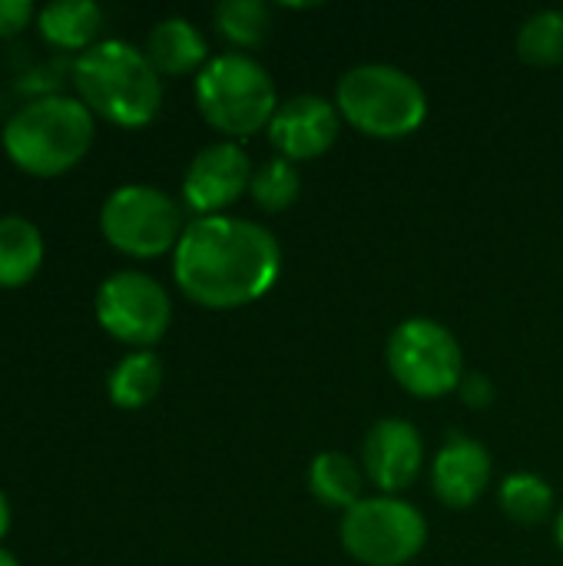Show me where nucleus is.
Here are the masks:
<instances>
[{"instance_id":"aec40b11","label":"nucleus","mask_w":563,"mask_h":566,"mask_svg":"<svg viewBox=\"0 0 563 566\" xmlns=\"http://www.w3.org/2000/svg\"><path fill=\"white\" fill-rule=\"evenodd\" d=\"M212 23L219 36L236 46V53L259 46L272 30V13L262 0H222L212 10Z\"/></svg>"},{"instance_id":"a211bd4d","label":"nucleus","mask_w":563,"mask_h":566,"mask_svg":"<svg viewBox=\"0 0 563 566\" xmlns=\"http://www.w3.org/2000/svg\"><path fill=\"white\" fill-rule=\"evenodd\" d=\"M163 388V361L156 352H129L116 361V368L106 378L110 401L123 411L146 408Z\"/></svg>"},{"instance_id":"412c9836","label":"nucleus","mask_w":563,"mask_h":566,"mask_svg":"<svg viewBox=\"0 0 563 566\" xmlns=\"http://www.w3.org/2000/svg\"><path fill=\"white\" fill-rule=\"evenodd\" d=\"M518 56L531 66L563 63V10H538L518 30Z\"/></svg>"},{"instance_id":"7ed1b4c3","label":"nucleus","mask_w":563,"mask_h":566,"mask_svg":"<svg viewBox=\"0 0 563 566\" xmlns=\"http://www.w3.org/2000/svg\"><path fill=\"white\" fill-rule=\"evenodd\" d=\"M96 123L83 99L66 93H50L23 103L3 123L7 159L30 176H63L93 146Z\"/></svg>"},{"instance_id":"4be33fe9","label":"nucleus","mask_w":563,"mask_h":566,"mask_svg":"<svg viewBox=\"0 0 563 566\" xmlns=\"http://www.w3.org/2000/svg\"><path fill=\"white\" fill-rule=\"evenodd\" d=\"M299 189H302V176L295 163L282 156H269L265 163H259L249 182L252 202L265 212H285L299 199Z\"/></svg>"},{"instance_id":"9b49d317","label":"nucleus","mask_w":563,"mask_h":566,"mask_svg":"<svg viewBox=\"0 0 563 566\" xmlns=\"http://www.w3.org/2000/svg\"><path fill=\"white\" fill-rule=\"evenodd\" d=\"M342 133V113L335 99L319 93H299L279 103L269 123V143L275 156L289 163H309L325 156Z\"/></svg>"},{"instance_id":"4468645a","label":"nucleus","mask_w":563,"mask_h":566,"mask_svg":"<svg viewBox=\"0 0 563 566\" xmlns=\"http://www.w3.org/2000/svg\"><path fill=\"white\" fill-rule=\"evenodd\" d=\"M143 53L149 56L159 76H189V73H199L212 60L202 30L186 17L159 20L149 30Z\"/></svg>"},{"instance_id":"39448f33","label":"nucleus","mask_w":563,"mask_h":566,"mask_svg":"<svg viewBox=\"0 0 563 566\" xmlns=\"http://www.w3.org/2000/svg\"><path fill=\"white\" fill-rule=\"evenodd\" d=\"M192 96L202 119L232 143L269 129L282 103L269 70L249 53L212 56L196 73Z\"/></svg>"},{"instance_id":"393cba45","label":"nucleus","mask_w":563,"mask_h":566,"mask_svg":"<svg viewBox=\"0 0 563 566\" xmlns=\"http://www.w3.org/2000/svg\"><path fill=\"white\" fill-rule=\"evenodd\" d=\"M7 531H10V501H7V494L0 491V541L7 537Z\"/></svg>"},{"instance_id":"b1692460","label":"nucleus","mask_w":563,"mask_h":566,"mask_svg":"<svg viewBox=\"0 0 563 566\" xmlns=\"http://www.w3.org/2000/svg\"><path fill=\"white\" fill-rule=\"evenodd\" d=\"M458 395H461V401L468 408H488L494 401V385L481 371H465V378L458 385Z\"/></svg>"},{"instance_id":"f3484780","label":"nucleus","mask_w":563,"mask_h":566,"mask_svg":"<svg viewBox=\"0 0 563 566\" xmlns=\"http://www.w3.org/2000/svg\"><path fill=\"white\" fill-rule=\"evenodd\" d=\"M43 265V235L23 216H0V289L27 285Z\"/></svg>"},{"instance_id":"9d476101","label":"nucleus","mask_w":563,"mask_h":566,"mask_svg":"<svg viewBox=\"0 0 563 566\" xmlns=\"http://www.w3.org/2000/svg\"><path fill=\"white\" fill-rule=\"evenodd\" d=\"M252 172H256V166L239 143H232V139L209 143L186 166L183 206L189 212H196V219L222 216V209L236 206L249 192Z\"/></svg>"},{"instance_id":"20e7f679","label":"nucleus","mask_w":563,"mask_h":566,"mask_svg":"<svg viewBox=\"0 0 563 566\" xmlns=\"http://www.w3.org/2000/svg\"><path fill=\"white\" fill-rule=\"evenodd\" d=\"M335 106L342 123L372 139H405L428 116L425 86L402 66L358 63L338 76Z\"/></svg>"},{"instance_id":"f03ea898","label":"nucleus","mask_w":563,"mask_h":566,"mask_svg":"<svg viewBox=\"0 0 563 566\" xmlns=\"http://www.w3.org/2000/svg\"><path fill=\"white\" fill-rule=\"evenodd\" d=\"M73 86L83 106L123 129H139L163 106V76L149 56L126 40H100L73 63Z\"/></svg>"},{"instance_id":"dca6fc26","label":"nucleus","mask_w":563,"mask_h":566,"mask_svg":"<svg viewBox=\"0 0 563 566\" xmlns=\"http://www.w3.org/2000/svg\"><path fill=\"white\" fill-rule=\"evenodd\" d=\"M103 27V10L93 0H60L37 13V30L60 50H90Z\"/></svg>"},{"instance_id":"ddd939ff","label":"nucleus","mask_w":563,"mask_h":566,"mask_svg":"<svg viewBox=\"0 0 563 566\" xmlns=\"http://www.w3.org/2000/svg\"><path fill=\"white\" fill-rule=\"evenodd\" d=\"M494 474L488 448L468 434H448L431 461V491L445 507L468 511L481 501Z\"/></svg>"},{"instance_id":"f257e3e1","label":"nucleus","mask_w":563,"mask_h":566,"mask_svg":"<svg viewBox=\"0 0 563 566\" xmlns=\"http://www.w3.org/2000/svg\"><path fill=\"white\" fill-rule=\"evenodd\" d=\"M282 272V245L272 229L239 216L189 219L176 252L173 279L179 292L216 312L259 302Z\"/></svg>"},{"instance_id":"6ab92c4d","label":"nucleus","mask_w":563,"mask_h":566,"mask_svg":"<svg viewBox=\"0 0 563 566\" xmlns=\"http://www.w3.org/2000/svg\"><path fill=\"white\" fill-rule=\"evenodd\" d=\"M498 504L518 524H541L554 514V488L534 471H514L501 481Z\"/></svg>"},{"instance_id":"0eeeda50","label":"nucleus","mask_w":563,"mask_h":566,"mask_svg":"<svg viewBox=\"0 0 563 566\" xmlns=\"http://www.w3.org/2000/svg\"><path fill=\"white\" fill-rule=\"evenodd\" d=\"M385 361L392 378L411 398H445L458 391L465 378V352L455 332L435 318L415 315L402 322L385 345Z\"/></svg>"},{"instance_id":"6e6552de","label":"nucleus","mask_w":563,"mask_h":566,"mask_svg":"<svg viewBox=\"0 0 563 566\" xmlns=\"http://www.w3.org/2000/svg\"><path fill=\"white\" fill-rule=\"evenodd\" d=\"M342 547L362 566H405L428 544L425 514L392 494L358 501L342 514Z\"/></svg>"},{"instance_id":"a878e982","label":"nucleus","mask_w":563,"mask_h":566,"mask_svg":"<svg viewBox=\"0 0 563 566\" xmlns=\"http://www.w3.org/2000/svg\"><path fill=\"white\" fill-rule=\"evenodd\" d=\"M554 537H557V547L563 551V507L561 514H557V524H554Z\"/></svg>"},{"instance_id":"f8f14e48","label":"nucleus","mask_w":563,"mask_h":566,"mask_svg":"<svg viewBox=\"0 0 563 566\" xmlns=\"http://www.w3.org/2000/svg\"><path fill=\"white\" fill-rule=\"evenodd\" d=\"M362 471L382 491L398 497L425 471V438L405 418H382L362 444Z\"/></svg>"},{"instance_id":"bb28decb","label":"nucleus","mask_w":563,"mask_h":566,"mask_svg":"<svg viewBox=\"0 0 563 566\" xmlns=\"http://www.w3.org/2000/svg\"><path fill=\"white\" fill-rule=\"evenodd\" d=\"M0 566H20V564H17V557H13L10 551H3V547H0Z\"/></svg>"},{"instance_id":"2eb2a0df","label":"nucleus","mask_w":563,"mask_h":566,"mask_svg":"<svg viewBox=\"0 0 563 566\" xmlns=\"http://www.w3.org/2000/svg\"><path fill=\"white\" fill-rule=\"evenodd\" d=\"M365 471L342 451H322L309 464V491L322 507L332 511H352L358 501H365Z\"/></svg>"},{"instance_id":"423d86ee","label":"nucleus","mask_w":563,"mask_h":566,"mask_svg":"<svg viewBox=\"0 0 563 566\" xmlns=\"http://www.w3.org/2000/svg\"><path fill=\"white\" fill-rule=\"evenodd\" d=\"M186 226L189 222L183 206L169 192L146 182L113 189L100 209L103 239L129 259H156L176 252Z\"/></svg>"},{"instance_id":"5701e85b","label":"nucleus","mask_w":563,"mask_h":566,"mask_svg":"<svg viewBox=\"0 0 563 566\" xmlns=\"http://www.w3.org/2000/svg\"><path fill=\"white\" fill-rule=\"evenodd\" d=\"M37 7L30 0H0V36H13L37 20Z\"/></svg>"},{"instance_id":"1a4fd4ad","label":"nucleus","mask_w":563,"mask_h":566,"mask_svg":"<svg viewBox=\"0 0 563 566\" xmlns=\"http://www.w3.org/2000/svg\"><path fill=\"white\" fill-rule=\"evenodd\" d=\"M96 322L110 338L133 345V352H153L169 332L173 302L153 275L123 269L96 289Z\"/></svg>"}]
</instances>
